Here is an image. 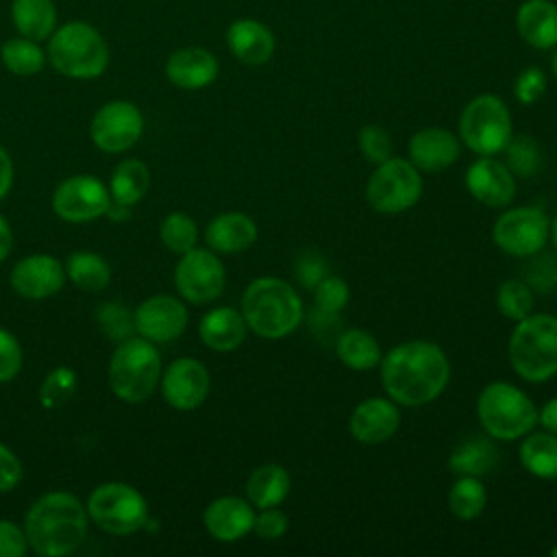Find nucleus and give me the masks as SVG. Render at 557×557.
I'll return each instance as SVG.
<instances>
[{"label": "nucleus", "mask_w": 557, "mask_h": 557, "mask_svg": "<svg viewBox=\"0 0 557 557\" xmlns=\"http://www.w3.org/2000/svg\"><path fill=\"white\" fill-rule=\"evenodd\" d=\"M385 394L403 407L433 403L448 385L450 363L444 350L426 339H409L381 357Z\"/></svg>", "instance_id": "obj_1"}, {"label": "nucleus", "mask_w": 557, "mask_h": 557, "mask_svg": "<svg viewBox=\"0 0 557 557\" xmlns=\"http://www.w3.org/2000/svg\"><path fill=\"white\" fill-rule=\"evenodd\" d=\"M28 546L44 557L74 553L87 535V509L70 492H50L37 498L24 520Z\"/></svg>", "instance_id": "obj_2"}, {"label": "nucleus", "mask_w": 557, "mask_h": 557, "mask_svg": "<svg viewBox=\"0 0 557 557\" xmlns=\"http://www.w3.org/2000/svg\"><path fill=\"white\" fill-rule=\"evenodd\" d=\"M242 315L255 335L281 339L300 326L305 309L298 292L287 281L259 276L242 296Z\"/></svg>", "instance_id": "obj_3"}, {"label": "nucleus", "mask_w": 557, "mask_h": 557, "mask_svg": "<svg viewBox=\"0 0 557 557\" xmlns=\"http://www.w3.org/2000/svg\"><path fill=\"white\" fill-rule=\"evenodd\" d=\"M507 357L511 370L529 381L542 383L557 374V318L548 313L527 315L509 335Z\"/></svg>", "instance_id": "obj_4"}, {"label": "nucleus", "mask_w": 557, "mask_h": 557, "mask_svg": "<svg viewBox=\"0 0 557 557\" xmlns=\"http://www.w3.org/2000/svg\"><path fill=\"white\" fill-rule=\"evenodd\" d=\"M48 59L59 74L87 81L107 70L109 48L91 24L74 20L54 28L48 44Z\"/></svg>", "instance_id": "obj_5"}, {"label": "nucleus", "mask_w": 557, "mask_h": 557, "mask_svg": "<svg viewBox=\"0 0 557 557\" xmlns=\"http://www.w3.org/2000/svg\"><path fill=\"white\" fill-rule=\"evenodd\" d=\"M476 416L492 440L513 442L537 424V407L516 385L507 381L487 383L476 398Z\"/></svg>", "instance_id": "obj_6"}, {"label": "nucleus", "mask_w": 557, "mask_h": 557, "mask_svg": "<svg viewBox=\"0 0 557 557\" xmlns=\"http://www.w3.org/2000/svg\"><path fill=\"white\" fill-rule=\"evenodd\" d=\"M161 376V357L152 342L128 337L117 344L109 361V385L124 403H144Z\"/></svg>", "instance_id": "obj_7"}, {"label": "nucleus", "mask_w": 557, "mask_h": 557, "mask_svg": "<svg viewBox=\"0 0 557 557\" xmlns=\"http://www.w3.org/2000/svg\"><path fill=\"white\" fill-rule=\"evenodd\" d=\"M511 135V113L494 94L474 96L459 115V139L479 157L503 152Z\"/></svg>", "instance_id": "obj_8"}, {"label": "nucleus", "mask_w": 557, "mask_h": 557, "mask_svg": "<svg viewBox=\"0 0 557 557\" xmlns=\"http://www.w3.org/2000/svg\"><path fill=\"white\" fill-rule=\"evenodd\" d=\"M87 513L111 535H131L148 522L146 498L133 485L122 481L98 485L89 494Z\"/></svg>", "instance_id": "obj_9"}, {"label": "nucleus", "mask_w": 557, "mask_h": 557, "mask_svg": "<svg viewBox=\"0 0 557 557\" xmlns=\"http://www.w3.org/2000/svg\"><path fill=\"white\" fill-rule=\"evenodd\" d=\"M422 196V174L409 159L389 157L379 163L366 185L370 207L385 215L411 209Z\"/></svg>", "instance_id": "obj_10"}, {"label": "nucleus", "mask_w": 557, "mask_h": 557, "mask_svg": "<svg viewBox=\"0 0 557 557\" xmlns=\"http://www.w3.org/2000/svg\"><path fill=\"white\" fill-rule=\"evenodd\" d=\"M550 220L537 207H516L498 215L492 226L494 244L511 257H531L548 242Z\"/></svg>", "instance_id": "obj_11"}, {"label": "nucleus", "mask_w": 557, "mask_h": 557, "mask_svg": "<svg viewBox=\"0 0 557 557\" xmlns=\"http://www.w3.org/2000/svg\"><path fill=\"white\" fill-rule=\"evenodd\" d=\"M174 285L185 300L205 305L224 292L226 270L213 250L191 248L174 268Z\"/></svg>", "instance_id": "obj_12"}, {"label": "nucleus", "mask_w": 557, "mask_h": 557, "mask_svg": "<svg viewBox=\"0 0 557 557\" xmlns=\"http://www.w3.org/2000/svg\"><path fill=\"white\" fill-rule=\"evenodd\" d=\"M89 133L100 150L124 152L141 137L144 115L128 100H111L94 113Z\"/></svg>", "instance_id": "obj_13"}, {"label": "nucleus", "mask_w": 557, "mask_h": 557, "mask_svg": "<svg viewBox=\"0 0 557 557\" xmlns=\"http://www.w3.org/2000/svg\"><path fill=\"white\" fill-rule=\"evenodd\" d=\"M111 194L104 183L89 174L65 178L52 194V209L65 222H87L104 215Z\"/></svg>", "instance_id": "obj_14"}, {"label": "nucleus", "mask_w": 557, "mask_h": 557, "mask_svg": "<svg viewBox=\"0 0 557 557\" xmlns=\"http://www.w3.org/2000/svg\"><path fill=\"white\" fill-rule=\"evenodd\" d=\"M209 387V370L202 361L194 357L174 359L161 379V392L165 403L178 411L198 409L207 400Z\"/></svg>", "instance_id": "obj_15"}, {"label": "nucleus", "mask_w": 557, "mask_h": 557, "mask_svg": "<svg viewBox=\"0 0 557 557\" xmlns=\"http://www.w3.org/2000/svg\"><path fill=\"white\" fill-rule=\"evenodd\" d=\"M135 331L139 337L163 344L183 335L187 326L185 305L168 294H157L146 298L135 311Z\"/></svg>", "instance_id": "obj_16"}, {"label": "nucleus", "mask_w": 557, "mask_h": 557, "mask_svg": "<svg viewBox=\"0 0 557 557\" xmlns=\"http://www.w3.org/2000/svg\"><path fill=\"white\" fill-rule=\"evenodd\" d=\"M466 187L481 205L500 209L516 196V176L503 161L494 157H479L466 170Z\"/></svg>", "instance_id": "obj_17"}, {"label": "nucleus", "mask_w": 557, "mask_h": 557, "mask_svg": "<svg viewBox=\"0 0 557 557\" xmlns=\"http://www.w3.org/2000/svg\"><path fill=\"white\" fill-rule=\"evenodd\" d=\"M65 283V268L50 255H28L11 270V287L28 298L44 300L54 296Z\"/></svg>", "instance_id": "obj_18"}, {"label": "nucleus", "mask_w": 557, "mask_h": 557, "mask_svg": "<svg viewBox=\"0 0 557 557\" xmlns=\"http://www.w3.org/2000/svg\"><path fill=\"white\" fill-rule=\"evenodd\" d=\"M398 424H400V411L389 396L363 398L348 418V431L361 444L387 442L398 431Z\"/></svg>", "instance_id": "obj_19"}, {"label": "nucleus", "mask_w": 557, "mask_h": 557, "mask_svg": "<svg viewBox=\"0 0 557 557\" xmlns=\"http://www.w3.org/2000/svg\"><path fill=\"white\" fill-rule=\"evenodd\" d=\"M255 509L248 498L220 496L211 500L202 513L205 529L220 542H237L252 531Z\"/></svg>", "instance_id": "obj_20"}, {"label": "nucleus", "mask_w": 557, "mask_h": 557, "mask_svg": "<svg viewBox=\"0 0 557 557\" xmlns=\"http://www.w3.org/2000/svg\"><path fill=\"white\" fill-rule=\"evenodd\" d=\"M220 65L213 52L200 46L178 48L168 57L165 76L174 87L202 89L218 78Z\"/></svg>", "instance_id": "obj_21"}, {"label": "nucleus", "mask_w": 557, "mask_h": 557, "mask_svg": "<svg viewBox=\"0 0 557 557\" xmlns=\"http://www.w3.org/2000/svg\"><path fill=\"white\" fill-rule=\"evenodd\" d=\"M459 137L446 128L429 126L409 139V161L420 172H440L459 159Z\"/></svg>", "instance_id": "obj_22"}, {"label": "nucleus", "mask_w": 557, "mask_h": 557, "mask_svg": "<svg viewBox=\"0 0 557 557\" xmlns=\"http://www.w3.org/2000/svg\"><path fill=\"white\" fill-rule=\"evenodd\" d=\"M226 46L231 54L244 65H263L272 59L276 41L274 33L259 20H235L226 30Z\"/></svg>", "instance_id": "obj_23"}, {"label": "nucleus", "mask_w": 557, "mask_h": 557, "mask_svg": "<svg viewBox=\"0 0 557 557\" xmlns=\"http://www.w3.org/2000/svg\"><path fill=\"white\" fill-rule=\"evenodd\" d=\"M518 35L537 50L557 46V4L553 0H524L516 11Z\"/></svg>", "instance_id": "obj_24"}, {"label": "nucleus", "mask_w": 557, "mask_h": 557, "mask_svg": "<svg viewBox=\"0 0 557 557\" xmlns=\"http://www.w3.org/2000/svg\"><path fill=\"white\" fill-rule=\"evenodd\" d=\"M205 242L213 252H242L257 242V224L250 215L239 211L220 213L207 224Z\"/></svg>", "instance_id": "obj_25"}, {"label": "nucleus", "mask_w": 557, "mask_h": 557, "mask_svg": "<svg viewBox=\"0 0 557 557\" xmlns=\"http://www.w3.org/2000/svg\"><path fill=\"white\" fill-rule=\"evenodd\" d=\"M248 324L242 311L233 307H215L207 311L198 324L202 344L215 352H231L246 339Z\"/></svg>", "instance_id": "obj_26"}, {"label": "nucleus", "mask_w": 557, "mask_h": 557, "mask_svg": "<svg viewBox=\"0 0 557 557\" xmlns=\"http://www.w3.org/2000/svg\"><path fill=\"white\" fill-rule=\"evenodd\" d=\"M292 487L289 472L281 463H263L255 468L246 481V498L257 509L278 507Z\"/></svg>", "instance_id": "obj_27"}, {"label": "nucleus", "mask_w": 557, "mask_h": 557, "mask_svg": "<svg viewBox=\"0 0 557 557\" xmlns=\"http://www.w3.org/2000/svg\"><path fill=\"white\" fill-rule=\"evenodd\" d=\"M522 468L546 481L557 479V435L550 431H529L518 448Z\"/></svg>", "instance_id": "obj_28"}, {"label": "nucleus", "mask_w": 557, "mask_h": 557, "mask_svg": "<svg viewBox=\"0 0 557 557\" xmlns=\"http://www.w3.org/2000/svg\"><path fill=\"white\" fill-rule=\"evenodd\" d=\"M498 461V450L492 444V440L483 435H472L461 440L448 459L450 470L457 476H483L487 474Z\"/></svg>", "instance_id": "obj_29"}, {"label": "nucleus", "mask_w": 557, "mask_h": 557, "mask_svg": "<svg viewBox=\"0 0 557 557\" xmlns=\"http://www.w3.org/2000/svg\"><path fill=\"white\" fill-rule=\"evenodd\" d=\"M11 20L26 39H48L57 28V9L52 0H13Z\"/></svg>", "instance_id": "obj_30"}, {"label": "nucleus", "mask_w": 557, "mask_h": 557, "mask_svg": "<svg viewBox=\"0 0 557 557\" xmlns=\"http://www.w3.org/2000/svg\"><path fill=\"white\" fill-rule=\"evenodd\" d=\"M335 352L346 368L357 372L372 370L381 363V346L366 329H346L337 337Z\"/></svg>", "instance_id": "obj_31"}, {"label": "nucleus", "mask_w": 557, "mask_h": 557, "mask_svg": "<svg viewBox=\"0 0 557 557\" xmlns=\"http://www.w3.org/2000/svg\"><path fill=\"white\" fill-rule=\"evenodd\" d=\"M150 185V172L139 159H124L115 165L109 183L111 200L124 207H133L139 202Z\"/></svg>", "instance_id": "obj_32"}, {"label": "nucleus", "mask_w": 557, "mask_h": 557, "mask_svg": "<svg viewBox=\"0 0 557 557\" xmlns=\"http://www.w3.org/2000/svg\"><path fill=\"white\" fill-rule=\"evenodd\" d=\"M65 276L83 292H100L111 281V268L104 257L87 250L72 252L65 259Z\"/></svg>", "instance_id": "obj_33"}, {"label": "nucleus", "mask_w": 557, "mask_h": 557, "mask_svg": "<svg viewBox=\"0 0 557 557\" xmlns=\"http://www.w3.org/2000/svg\"><path fill=\"white\" fill-rule=\"evenodd\" d=\"M487 494L479 476H459L448 492V509L459 520H474L483 513Z\"/></svg>", "instance_id": "obj_34"}, {"label": "nucleus", "mask_w": 557, "mask_h": 557, "mask_svg": "<svg viewBox=\"0 0 557 557\" xmlns=\"http://www.w3.org/2000/svg\"><path fill=\"white\" fill-rule=\"evenodd\" d=\"M0 59L4 67L17 76H33L41 72L46 65L44 50L33 39L26 37L7 39L0 48Z\"/></svg>", "instance_id": "obj_35"}, {"label": "nucleus", "mask_w": 557, "mask_h": 557, "mask_svg": "<svg viewBox=\"0 0 557 557\" xmlns=\"http://www.w3.org/2000/svg\"><path fill=\"white\" fill-rule=\"evenodd\" d=\"M503 152L505 165L511 170L513 176L529 178L535 176L542 168V148L531 135H511Z\"/></svg>", "instance_id": "obj_36"}, {"label": "nucleus", "mask_w": 557, "mask_h": 557, "mask_svg": "<svg viewBox=\"0 0 557 557\" xmlns=\"http://www.w3.org/2000/svg\"><path fill=\"white\" fill-rule=\"evenodd\" d=\"M496 305L507 320L520 322L531 315L533 289L522 278H507L496 289Z\"/></svg>", "instance_id": "obj_37"}, {"label": "nucleus", "mask_w": 557, "mask_h": 557, "mask_svg": "<svg viewBox=\"0 0 557 557\" xmlns=\"http://www.w3.org/2000/svg\"><path fill=\"white\" fill-rule=\"evenodd\" d=\"M159 237L163 242V246L170 252L176 255H185L187 250L196 248L198 242V226L196 222L187 215V213H170L159 228Z\"/></svg>", "instance_id": "obj_38"}, {"label": "nucleus", "mask_w": 557, "mask_h": 557, "mask_svg": "<svg viewBox=\"0 0 557 557\" xmlns=\"http://www.w3.org/2000/svg\"><path fill=\"white\" fill-rule=\"evenodd\" d=\"M76 372L67 366H59L52 372L46 374L41 387H39V400L46 409L63 407L67 400H72L76 392Z\"/></svg>", "instance_id": "obj_39"}, {"label": "nucleus", "mask_w": 557, "mask_h": 557, "mask_svg": "<svg viewBox=\"0 0 557 557\" xmlns=\"http://www.w3.org/2000/svg\"><path fill=\"white\" fill-rule=\"evenodd\" d=\"M96 320L100 331L117 344L133 337L135 333V313H131V309L124 305H117V302L100 305L96 311Z\"/></svg>", "instance_id": "obj_40"}, {"label": "nucleus", "mask_w": 557, "mask_h": 557, "mask_svg": "<svg viewBox=\"0 0 557 557\" xmlns=\"http://www.w3.org/2000/svg\"><path fill=\"white\" fill-rule=\"evenodd\" d=\"M527 259L529 261L524 265V283L537 294L553 292L557 287V255L542 248Z\"/></svg>", "instance_id": "obj_41"}, {"label": "nucleus", "mask_w": 557, "mask_h": 557, "mask_svg": "<svg viewBox=\"0 0 557 557\" xmlns=\"http://www.w3.org/2000/svg\"><path fill=\"white\" fill-rule=\"evenodd\" d=\"M350 298V287L342 276H324L315 287H313V300L315 309L324 313H339Z\"/></svg>", "instance_id": "obj_42"}, {"label": "nucleus", "mask_w": 557, "mask_h": 557, "mask_svg": "<svg viewBox=\"0 0 557 557\" xmlns=\"http://www.w3.org/2000/svg\"><path fill=\"white\" fill-rule=\"evenodd\" d=\"M359 150L370 163L379 165L392 157V137L383 126L366 124L359 131Z\"/></svg>", "instance_id": "obj_43"}, {"label": "nucleus", "mask_w": 557, "mask_h": 557, "mask_svg": "<svg viewBox=\"0 0 557 557\" xmlns=\"http://www.w3.org/2000/svg\"><path fill=\"white\" fill-rule=\"evenodd\" d=\"M546 91V74L540 67H527L513 83V96L520 104H535Z\"/></svg>", "instance_id": "obj_44"}, {"label": "nucleus", "mask_w": 557, "mask_h": 557, "mask_svg": "<svg viewBox=\"0 0 557 557\" xmlns=\"http://www.w3.org/2000/svg\"><path fill=\"white\" fill-rule=\"evenodd\" d=\"M22 368V346L17 337L0 326V383L17 376Z\"/></svg>", "instance_id": "obj_45"}, {"label": "nucleus", "mask_w": 557, "mask_h": 557, "mask_svg": "<svg viewBox=\"0 0 557 557\" xmlns=\"http://www.w3.org/2000/svg\"><path fill=\"white\" fill-rule=\"evenodd\" d=\"M324 276H329V265L322 255L318 252H305L296 261V278L302 287L313 289Z\"/></svg>", "instance_id": "obj_46"}, {"label": "nucleus", "mask_w": 557, "mask_h": 557, "mask_svg": "<svg viewBox=\"0 0 557 557\" xmlns=\"http://www.w3.org/2000/svg\"><path fill=\"white\" fill-rule=\"evenodd\" d=\"M289 520L278 507H265L259 516H255L252 531L263 540H278L287 533Z\"/></svg>", "instance_id": "obj_47"}, {"label": "nucleus", "mask_w": 557, "mask_h": 557, "mask_svg": "<svg viewBox=\"0 0 557 557\" xmlns=\"http://www.w3.org/2000/svg\"><path fill=\"white\" fill-rule=\"evenodd\" d=\"M26 548V533L11 520H0V557H22Z\"/></svg>", "instance_id": "obj_48"}, {"label": "nucleus", "mask_w": 557, "mask_h": 557, "mask_svg": "<svg viewBox=\"0 0 557 557\" xmlns=\"http://www.w3.org/2000/svg\"><path fill=\"white\" fill-rule=\"evenodd\" d=\"M22 479V461L0 442V492H11Z\"/></svg>", "instance_id": "obj_49"}, {"label": "nucleus", "mask_w": 557, "mask_h": 557, "mask_svg": "<svg viewBox=\"0 0 557 557\" xmlns=\"http://www.w3.org/2000/svg\"><path fill=\"white\" fill-rule=\"evenodd\" d=\"M11 183H13V161L9 152L0 146V198L7 196V191L11 189Z\"/></svg>", "instance_id": "obj_50"}, {"label": "nucleus", "mask_w": 557, "mask_h": 557, "mask_svg": "<svg viewBox=\"0 0 557 557\" xmlns=\"http://www.w3.org/2000/svg\"><path fill=\"white\" fill-rule=\"evenodd\" d=\"M537 422H540L546 431H550V433L557 435V396L550 398V400L537 411Z\"/></svg>", "instance_id": "obj_51"}, {"label": "nucleus", "mask_w": 557, "mask_h": 557, "mask_svg": "<svg viewBox=\"0 0 557 557\" xmlns=\"http://www.w3.org/2000/svg\"><path fill=\"white\" fill-rule=\"evenodd\" d=\"M11 246H13V231H11L9 222H7V218L0 215V261L9 257Z\"/></svg>", "instance_id": "obj_52"}, {"label": "nucleus", "mask_w": 557, "mask_h": 557, "mask_svg": "<svg viewBox=\"0 0 557 557\" xmlns=\"http://www.w3.org/2000/svg\"><path fill=\"white\" fill-rule=\"evenodd\" d=\"M548 237H550V242H553V246H555V252H557V218H553V220H550Z\"/></svg>", "instance_id": "obj_53"}, {"label": "nucleus", "mask_w": 557, "mask_h": 557, "mask_svg": "<svg viewBox=\"0 0 557 557\" xmlns=\"http://www.w3.org/2000/svg\"><path fill=\"white\" fill-rule=\"evenodd\" d=\"M553 76L557 81V46H555V54H553Z\"/></svg>", "instance_id": "obj_54"}, {"label": "nucleus", "mask_w": 557, "mask_h": 557, "mask_svg": "<svg viewBox=\"0 0 557 557\" xmlns=\"http://www.w3.org/2000/svg\"><path fill=\"white\" fill-rule=\"evenodd\" d=\"M550 555H553V557H557V544L550 548Z\"/></svg>", "instance_id": "obj_55"}]
</instances>
